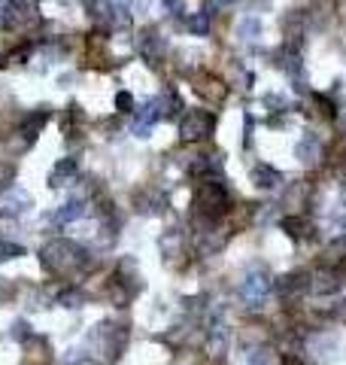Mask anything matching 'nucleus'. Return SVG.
Returning <instances> with one entry per match:
<instances>
[{"mask_svg":"<svg viewBox=\"0 0 346 365\" xmlns=\"http://www.w3.org/2000/svg\"><path fill=\"white\" fill-rule=\"evenodd\" d=\"M0 22L9 30H28L30 25H37V6L30 0H9Z\"/></svg>","mask_w":346,"mask_h":365,"instance_id":"1","label":"nucleus"},{"mask_svg":"<svg viewBox=\"0 0 346 365\" xmlns=\"http://www.w3.org/2000/svg\"><path fill=\"white\" fill-rule=\"evenodd\" d=\"M213 131V116L207 110H189L179 122V134L182 140H203Z\"/></svg>","mask_w":346,"mask_h":365,"instance_id":"2","label":"nucleus"},{"mask_svg":"<svg viewBox=\"0 0 346 365\" xmlns=\"http://www.w3.org/2000/svg\"><path fill=\"white\" fill-rule=\"evenodd\" d=\"M198 207L203 213H222L228 207V195H225V189L219 186V182H203V189L198 192Z\"/></svg>","mask_w":346,"mask_h":365,"instance_id":"3","label":"nucleus"},{"mask_svg":"<svg viewBox=\"0 0 346 365\" xmlns=\"http://www.w3.org/2000/svg\"><path fill=\"white\" fill-rule=\"evenodd\" d=\"M73 177H76V161L73 158H61L55 165V170H52V186H67Z\"/></svg>","mask_w":346,"mask_h":365,"instance_id":"4","label":"nucleus"},{"mask_svg":"<svg viewBox=\"0 0 346 365\" xmlns=\"http://www.w3.org/2000/svg\"><path fill=\"white\" fill-rule=\"evenodd\" d=\"M49 122V110H37V119L34 116H28L25 119V125H22V134L28 137V140H34L40 131H43V125Z\"/></svg>","mask_w":346,"mask_h":365,"instance_id":"5","label":"nucleus"},{"mask_svg":"<svg viewBox=\"0 0 346 365\" xmlns=\"http://www.w3.org/2000/svg\"><path fill=\"white\" fill-rule=\"evenodd\" d=\"M189 30H191V34H198V37L207 34V30H210V13H203V9H201V13L191 16L189 18Z\"/></svg>","mask_w":346,"mask_h":365,"instance_id":"6","label":"nucleus"},{"mask_svg":"<svg viewBox=\"0 0 346 365\" xmlns=\"http://www.w3.org/2000/svg\"><path fill=\"white\" fill-rule=\"evenodd\" d=\"M240 34H243V40H256V34H261V22L258 18H243L240 22Z\"/></svg>","mask_w":346,"mask_h":365,"instance_id":"7","label":"nucleus"},{"mask_svg":"<svg viewBox=\"0 0 346 365\" xmlns=\"http://www.w3.org/2000/svg\"><path fill=\"white\" fill-rule=\"evenodd\" d=\"M30 55V49L28 46H22V49H13V52H6L4 55V64H22V61Z\"/></svg>","mask_w":346,"mask_h":365,"instance_id":"8","label":"nucleus"},{"mask_svg":"<svg viewBox=\"0 0 346 365\" xmlns=\"http://www.w3.org/2000/svg\"><path fill=\"white\" fill-rule=\"evenodd\" d=\"M116 104H119V110H125V113H128V110H131V107H134V98H131V95H128V91H121V95L116 98Z\"/></svg>","mask_w":346,"mask_h":365,"instance_id":"9","label":"nucleus"},{"mask_svg":"<svg viewBox=\"0 0 346 365\" xmlns=\"http://www.w3.org/2000/svg\"><path fill=\"white\" fill-rule=\"evenodd\" d=\"M13 256H22V247H6V243H0V259H13Z\"/></svg>","mask_w":346,"mask_h":365,"instance_id":"10","label":"nucleus"},{"mask_svg":"<svg viewBox=\"0 0 346 365\" xmlns=\"http://www.w3.org/2000/svg\"><path fill=\"white\" fill-rule=\"evenodd\" d=\"M161 4H165L170 13H179V9H182V0H161Z\"/></svg>","mask_w":346,"mask_h":365,"instance_id":"11","label":"nucleus"},{"mask_svg":"<svg viewBox=\"0 0 346 365\" xmlns=\"http://www.w3.org/2000/svg\"><path fill=\"white\" fill-rule=\"evenodd\" d=\"M113 4H116V6H119V9H125V6H128V4H131V0H113Z\"/></svg>","mask_w":346,"mask_h":365,"instance_id":"12","label":"nucleus"},{"mask_svg":"<svg viewBox=\"0 0 346 365\" xmlns=\"http://www.w3.org/2000/svg\"><path fill=\"white\" fill-rule=\"evenodd\" d=\"M222 4H234V0H222Z\"/></svg>","mask_w":346,"mask_h":365,"instance_id":"13","label":"nucleus"}]
</instances>
